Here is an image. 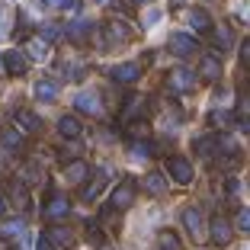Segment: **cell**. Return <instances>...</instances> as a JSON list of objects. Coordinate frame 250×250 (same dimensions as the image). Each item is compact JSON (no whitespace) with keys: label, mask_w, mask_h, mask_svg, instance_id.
Masks as SVG:
<instances>
[{"label":"cell","mask_w":250,"mask_h":250,"mask_svg":"<svg viewBox=\"0 0 250 250\" xmlns=\"http://www.w3.org/2000/svg\"><path fill=\"white\" fill-rule=\"evenodd\" d=\"M208 231H212V244H218V247H225V244L231 241V225L225 218H212Z\"/></svg>","instance_id":"2e32d148"},{"label":"cell","mask_w":250,"mask_h":250,"mask_svg":"<svg viewBox=\"0 0 250 250\" xmlns=\"http://www.w3.org/2000/svg\"><path fill=\"white\" fill-rule=\"evenodd\" d=\"M55 96H58V83H55V81H39V83H36V100H42V103H52Z\"/></svg>","instance_id":"cb8c5ba5"},{"label":"cell","mask_w":250,"mask_h":250,"mask_svg":"<svg viewBox=\"0 0 250 250\" xmlns=\"http://www.w3.org/2000/svg\"><path fill=\"white\" fill-rule=\"evenodd\" d=\"M96 3H109V0H96Z\"/></svg>","instance_id":"b9f144b4"},{"label":"cell","mask_w":250,"mask_h":250,"mask_svg":"<svg viewBox=\"0 0 250 250\" xmlns=\"http://www.w3.org/2000/svg\"><path fill=\"white\" fill-rule=\"evenodd\" d=\"M177 3H180V0H177Z\"/></svg>","instance_id":"ee69618b"},{"label":"cell","mask_w":250,"mask_h":250,"mask_svg":"<svg viewBox=\"0 0 250 250\" xmlns=\"http://www.w3.org/2000/svg\"><path fill=\"white\" fill-rule=\"evenodd\" d=\"M3 212H7V202H3V192H0V218H3Z\"/></svg>","instance_id":"ab89813d"},{"label":"cell","mask_w":250,"mask_h":250,"mask_svg":"<svg viewBox=\"0 0 250 250\" xmlns=\"http://www.w3.org/2000/svg\"><path fill=\"white\" fill-rule=\"evenodd\" d=\"M42 3H48V7H61V0H42Z\"/></svg>","instance_id":"60d3db41"},{"label":"cell","mask_w":250,"mask_h":250,"mask_svg":"<svg viewBox=\"0 0 250 250\" xmlns=\"http://www.w3.org/2000/svg\"><path fill=\"white\" fill-rule=\"evenodd\" d=\"M58 36H61V29L58 26H42V29H39V39H42V42H58Z\"/></svg>","instance_id":"1f68e13d"},{"label":"cell","mask_w":250,"mask_h":250,"mask_svg":"<svg viewBox=\"0 0 250 250\" xmlns=\"http://www.w3.org/2000/svg\"><path fill=\"white\" fill-rule=\"evenodd\" d=\"M157 20H161V13H157V10H151V13H145V20H141V26H154Z\"/></svg>","instance_id":"8d00e7d4"},{"label":"cell","mask_w":250,"mask_h":250,"mask_svg":"<svg viewBox=\"0 0 250 250\" xmlns=\"http://www.w3.org/2000/svg\"><path fill=\"white\" fill-rule=\"evenodd\" d=\"M125 135H128V138L147 135V119H135V125H132V122H125Z\"/></svg>","instance_id":"f546056e"},{"label":"cell","mask_w":250,"mask_h":250,"mask_svg":"<svg viewBox=\"0 0 250 250\" xmlns=\"http://www.w3.org/2000/svg\"><path fill=\"white\" fill-rule=\"evenodd\" d=\"M167 177L177 186H189L192 183V164L186 161V157H180V154L167 157Z\"/></svg>","instance_id":"6da1fadb"},{"label":"cell","mask_w":250,"mask_h":250,"mask_svg":"<svg viewBox=\"0 0 250 250\" xmlns=\"http://www.w3.org/2000/svg\"><path fill=\"white\" fill-rule=\"evenodd\" d=\"M87 173H90V167L83 161H74V164H67V170H64V180L71 186H81L83 180H87Z\"/></svg>","instance_id":"e0dca14e"},{"label":"cell","mask_w":250,"mask_h":250,"mask_svg":"<svg viewBox=\"0 0 250 250\" xmlns=\"http://www.w3.org/2000/svg\"><path fill=\"white\" fill-rule=\"evenodd\" d=\"M167 81H170V87H173V90H180V93H189V90L199 83V74L189 71V67H177V71H170Z\"/></svg>","instance_id":"3957f363"},{"label":"cell","mask_w":250,"mask_h":250,"mask_svg":"<svg viewBox=\"0 0 250 250\" xmlns=\"http://www.w3.org/2000/svg\"><path fill=\"white\" fill-rule=\"evenodd\" d=\"M0 147H7V151H22V132L20 128H0Z\"/></svg>","instance_id":"d6986e66"},{"label":"cell","mask_w":250,"mask_h":250,"mask_svg":"<svg viewBox=\"0 0 250 250\" xmlns=\"http://www.w3.org/2000/svg\"><path fill=\"white\" fill-rule=\"evenodd\" d=\"M16 128H20V132H32V135H36L39 128H42V122H39V116H36V112L20 109V116H16Z\"/></svg>","instance_id":"ffe728a7"},{"label":"cell","mask_w":250,"mask_h":250,"mask_svg":"<svg viewBox=\"0 0 250 250\" xmlns=\"http://www.w3.org/2000/svg\"><path fill=\"white\" fill-rule=\"evenodd\" d=\"M64 215H71V199L67 196H52L42 206V218H48V221H58Z\"/></svg>","instance_id":"277c9868"},{"label":"cell","mask_w":250,"mask_h":250,"mask_svg":"<svg viewBox=\"0 0 250 250\" xmlns=\"http://www.w3.org/2000/svg\"><path fill=\"white\" fill-rule=\"evenodd\" d=\"M135 202V180H125V183H119L116 189H112V202L109 206L116 208V212H122V208H128Z\"/></svg>","instance_id":"8992f818"},{"label":"cell","mask_w":250,"mask_h":250,"mask_svg":"<svg viewBox=\"0 0 250 250\" xmlns=\"http://www.w3.org/2000/svg\"><path fill=\"white\" fill-rule=\"evenodd\" d=\"M0 67H3V71H7L10 77H22L29 64H26V55H20L16 48H10V52L0 55Z\"/></svg>","instance_id":"5b68a950"},{"label":"cell","mask_w":250,"mask_h":250,"mask_svg":"<svg viewBox=\"0 0 250 250\" xmlns=\"http://www.w3.org/2000/svg\"><path fill=\"white\" fill-rule=\"evenodd\" d=\"M36 250H58V247H52V244H48V237H39V241H36Z\"/></svg>","instance_id":"74e56055"},{"label":"cell","mask_w":250,"mask_h":250,"mask_svg":"<svg viewBox=\"0 0 250 250\" xmlns=\"http://www.w3.org/2000/svg\"><path fill=\"white\" fill-rule=\"evenodd\" d=\"M170 52L180 55V58H189V55L196 52V39H192L189 32H173V36H170Z\"/></svg>","instance_id":"30bf717a"},{"label":"cell","mask_w":250,"mask_h":250,"mask_svg":"<svg viewBox=\"0 0 250 250\" xmlns=\"http://www.w3.org/2000/svg\"><path fill=\"white\" fill-rule=\"evenodd\" d=\"M87 237H90V244H96V247L103 244V231H100V228H93V225L87 228Z\"/></svg>","instance_id":"d590c367"},{"label":"cell","mask_w":250,"mask_h":250,"mask_svg":"<svg viewBox=\"0 0 250 250\" xmlns=\"http://www.w3.org/2000/svg\"><path fill=\"white\" fill-rule=\"evenodd\" d=\"M157 247L161 250H183V244H180V237L173 231H161L157 234Z\"/></svg>","instance_id":"484cf974"},{"label":"cell","mask_w":250,"mask_h":250,"mask_svg":"<svg viewBox=\"0 0 250 250\" xmlns=\"http://www.w3.org/2000/svg\"><path fill=\"white\" fill-rule=\"evenodd\" d=\"M106 180H109V170H106V167H100V177H96L90 186H83L81 199H87V202H96V196L103 192V183H106Z\"/></svg>","instance_id":"ac0fdd59"},{"label":"cell","mask_w":250,"mask_h":250,"mask_svg":"<svg viewBox=\"0 0 250 250\" xmlns=\"http://www.w3.org/2000/svg\"><path fill=\"white\" fill-rule=\"evenodd\" d=\"M180 218H183L186 231H189L196 241L206 234V218H202V212H199V208H183V215H180Z\"/></svg>","instance_id":"7c38bea8"},{"label":"cell","mask_w":250,"mask_h":250,"mask_svg":"<svg viewBox=\"0 0 250 250\" xmlns=\"http://www.w3.org/2000/svg\"><path fill=\"white\" fill-rule=\"evenodd\" d=\"M215 147H218V138H196V151L202 157H212Z\"/></svg>","instance_id":"f1b7e54d"},{"label":"cell","mask_w":250,"mask_h":250,"mask_svg":"<svg viewBox=\"0 0 250 250\" xmlns=\"http://www.w3.org/2000/svg\"><path fill=\"white\" fill-rule=\"evenodd\" d=\"M58 132L64 135V138H81V132H83V125H81V119L77 116H71V112H67V116H61L58 119Z\"/></svg>","instance_id":"9a60e30c"},{"label":"cell","mask_w":250,"mask_h":250,"mask_svg":"<svg viewBox=\"0 0 250 250\" xmlns=\"http://www.w3.org/2000/svg\"><path fill=\"white\" fill-rule=\"evenodd\" d=\"M45 237H48V244H52V247H64V250L74 244V231L64 228V225H52V228L45 231Z\"/></svg>","instance_id":"4fadbf2b"},{"label":"cell","mask_w":250,"mask_h":250,"mask_svg":"<svg viewBox=\"0 0 250 250\" xmlns=\"http://www.w3.org/2000/svg\"><path fill=\"white\" fill-rule=\"evenodd\" d=\"M10 196H13V199H10V202H13L16 208H26V206H29V192L22 189L20 183H10Z\"/></svg>","instance_id":"4316f807"},{"label":"cell","mask_w":250,"mask_h":250,"mask_svg":"<svg viewBox=\"0 0 250 250\" xmlns=\"http://www.w3.org/2000/svg\"><path fill=\"white\" fill-rule=\"evenodd\" d=\"M74 154H77V145H67V151H61V157H64V161H67V157H74Z\"/></svg>","instance_id":"f35d334b"},{"label":"cell","mask_w":250,"mask_h":250,"mask_svg":"<svg viewBox=\"0 0 250 250\" xmlns=\"http://www.w3.org/2000/svg\"><path fill=\"white\" fill-rule=\"evenodd\" d=\"M109 74H112V81H116V83H125V87H132V83L141 81V67L135 64V61H128V64H116Z\"/></svg>","instance_id":"52a82bcc"},{"label":"cell","mask_w":250,"mask_h":250,"mask_svg":"<svg viewBox=\"0 0 250 250\" xmlns=\"http://www.w3.org/2000/svg\"><path fill=\"white\" fill-rule=\"evenodd\" d=\"M234 122V116L231 112H221V109H212L208 112V125H231Z\"/></svg>","instance_id":"4dcf8cb0"},{"label":"cell","mask_w":250,"mask_h":250,"mask_svg":"<svg viewBox=\"0 0 250 250\" xmlns=\"http://www.w3.org/2000/svg\"><path fill=\"white\" fill-rule=\"evenodd\" d=\"M22 231H26V225H22L20 218L3 221V225H0V237H7V241H13V237H22Z\"/></svg>","instance_id":"d4e9b609"},{"label":"cell","mask_w":250,"mask_h":250,"mask_svg":"<svg viewBox=\"0 0 250 250\" xmlns=\"http://www.w3.org/2000/svg\"><path fill=\"white\" fill-rule=\"evenodd\" d=\"M132 154L135 157H151V154H154V147L147 145V141H135V145H132Z\"/></svg>","instance_id":"836d02e7"},{"label":"cell","mask_w":250,"mask_h":250,"mask_svg":"<svg viewBox=\"0 0 250 250\" xmlns=\"http://www.w3.org/2000/svg\"><path fill=\"white\" fill-rule=\"evenodd\" d=\"M145 106H147V96L132 93V96H128V103H125V109L119 112V119H122V122H132V116H135L138 109H145Z\"/></svg>","instance_id":"44dd1931"},{"label":"cell","mask_w":250,"mask_h":250,"mask_svg":"<svg viewBox=\"0 0 250 250\" xmlns=\"http://www.w3.org/2000/svg\"><path fill=\"white\" fill-rule=\"evenodd\" d=\"M128 26H125L122 20H109L106 22V29H103V48H112V45H122V42H128Z\"/></svg>","instance_id":"7a4b0ae2"},{"label":"cell","mask_w":250,"mask_h":250,"mask_svg":"<svg viewBox=\"0 0 250 250\" xmlns=\"http://www.w3.org/2000/svg\"><path fill=\"white\" fill-rule=\"evenodd\" d=\"M189 26L196 32H208L212 29V16H208L206 10H189Z\"/></svg>","instance_id":"7402d4cb"},{"label":"cell","mask_w":250,"mask_h":250,"mask_svg":"<svg viewBox=\"0 0 250 250\" xmlns=\"http://www.w3.org/2000/svg\"><path fill=\"white\" fill-rule=\"evenodd\" d=\"M90 32H93V26H90L87 20H71V22H67V39L77 42V45H87Z\"/></svg>","instance_id":"5bb4252c"},{"label":"cell","mask_w":250,"mask_h":250,"mask_svg":"<svg viewBox=\"0 0 250 250\" xmlns=\"http://www.w3.org/2000/svg\"><path fill=\"white\" fill-rule=\"evenodd\" d=\"M145 186H147V192H154V196H164V189H167V183H164L161 173H147Z\"/></svg>","instance_id":"83f0119b"},{"label":"cell","mask_w":250,"mask_h":250,"mask_svg":"<svg viewBox=\"0 0 250 250\" xmlns=\"http://www.w3.org/2000/svg\"><path fill=\"white\" fill-rule=\"evenodd\" d=\"M199 74H202L206 81H218V77H221V58H218V52H206L202 58H199Z\"/></svg>","instance_id":"9c48e42d"},{"label":"cell","mask_w":250,"mask_h":250,"mask_svg":"<svg viewBox=\"0 0 250 250\" xmlns=\"http://www.w3.org/2000/svg\"><path fill=\"white\" fill-rule=\"evenodd\" d=\"M234 225H237V231H250V212L247 208H237L234 212Z\"/></svg>","instance_id":"d6a6232c"},{"label":"cell","mask_w":250,"mask_h":250,"mask_svg":"<svg viewBox=\"0 0 250 250\" xmlns=\"http://www.w3.org/2000/svg\"><path fill=\"white\" fill-rule=\"evenodd\" d=\"M74 109L83 112V116H100V112H103V103H100L96 93H77L74 96Z\"/></svg>","instance_id":"8fae6325"},{"label":"cell","mask_w":250,"mask_h":250,"mask_svg":"<svg viewBox=\"0 0 250 250\" xmlns=\"http://www.w3.org/2000/svg\"><path fill=\"white\" fill-rule=\"evenodd\" d=\"M22 180H26V183H32V180H39V164H36V161H29L26 167H22Z\"/></svg>","instance_id":"e575fe53"},{"label":"cell","mask_w":250,"mask_h":250,"mask_svg":"<svg viewBox=\"0 0 250 250\" xmlns=\"http://www.w3.org/2000/svg\"><path fill=\"white\" fill-rule=\"evenodd\" d=\"M26 55L36 61H45L48 58V42H42V39H26Z\"/></svg>","instance_id":"603a6c76"},{"label":"cell","mask_w":250,"mask_h":250,"mask_svg":"<svg viewBox=\"0 0 250 250\" xmlns=\"http://www.w3.org/2000/svg\"><path fill=\"white\" fill-rule=\"evenodd\" d=\"M208 36H212L215 52H231V48H234V32H231V26H212Z\"/></svg>","instance_id":"ba28073f"},{"label":"cell","mask_w":250,"mask_h":250,"mask_svg":"<svg viewBox=\"0 0 250 250\" xmlns=\"http://www.w3.org/2000/svg\"><path fill=\"white\" fill-rule=\"evenodd\" d=\"M135 3H145V0H135Z\"/></svg>","instance_id":"7bdbcfd3"}]
</instances>
